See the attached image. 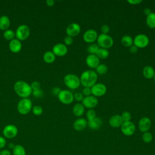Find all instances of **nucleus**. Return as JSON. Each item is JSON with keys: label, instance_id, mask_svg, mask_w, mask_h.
Here are the masks:
<instances>
[{"label": "nucleus", "instance_id": "nucleus-43", "mask_svg": "<svg viewBox=\"0 0 155 155\" xmlns=\"http://www.w3.org/2000/svg\"><path fill=\"white\" fill-rule=\"evenodd\" d=\"M129 50H130V51L132 54H135V53H136L137 52V51H138V48H137L136 45H134V44H133L131 46H130V47H129Z\"/></svg>", "mask_w": 155, "mask_h": 155}, {"label": "nucleus", "instance_id": "nucleus-9", "mask_svg": "<svg viewBox=\"0 0 155 155\" xmlns=\"http://www.w3.org/2000/svg\"><path fill=\"white\" fill-rule=\"evenodd\" d=\"M107 87L102 83H96L91 87V94L95 97H101L107 93Z\"/></svg>", "mask_w": 155, "mask_h": 155}, {"label": "nucleus", "instance_id": "nucleus-34", "mask_svg": "<svg viewBox=\"0 0 155 155\" xmlns=\"http://www.w3.org/2000/svg\"><path fill=\"white\" fill-rule=\"evenodd\" d=\"M32 113L36 116H40L43 113V108L40 105H35L32 107Z\"/></svg>", "mask_w": 155, "mask_h": 155}, {"label": "nucleus", "instance_id": "nucleus-7", "mask_svg": "<svg viewBox=\"0 0 155 155\" xmlns=\"http://www.w3.org/2000/svg\"><path fill=\"white\" fill-rule=\"evenodd\" d=\"M58 100L62 104L68 105L74 101V96L72 92L68 90H61L58 95Z\"/></svg>", "mask_w": 155, "mask_h": 155}, {"label": "nucleus", "instance_id": "nucleus-18", "mask_svg": "<svg viewBox=\"0 0 155 155\" xmlns=\"http://www.w3.org/2000/svg\"><path fill=\"white\" fill-rule=\"evenodd\" d=\"M87 124L88 122L85 119L80 117L74 120L73 124V127L76 131H81L84 130L86 128Z\"/></svg>", "mask_w": 155, "mask_h": 155}, {"label": "nucleus", "instance_id": "nucleus-21", "mask_svg": "<svg viewBox=\"0 0 155 155\" xmlns=\"http://www.w3.org/2000/svg\"><path fill=\"white\" fill-rule=\"evenodd\" d=\"M102 124V119L99 117H96L93 119L88 121L87 125L89 127V128L91 130H96L99 129Z\"/></svg>", "mask_w": 155, "mask_h": 155}, {"label": "nucleus", "instance_id": "nucleus-48", "mask_svg": "<svg viewBox=\"0 0 155 155\" xmlns=\"http://www.w3.org/2000/svg\"><path fill=\"white\" fill-rule=\"evenodd\" d=\"M46 4L48 7H53L54 5V1L53 0H47Z\"/></svg>", "mask_w": 155, "mask_h": 155}, {"label": "nucleus", "instance_id": "nucleus-49", "mask_svg": "<svg viewBox=\"0 0 155 155\" xmlns=\"http://www.w3.org/2000/svg\"><path fill=\"white\" fill-rule=\"evenodd\" d=\"M151 12H152L151 11V9H150V8L147 7V8H145L143 9V13H144V14H145L146 16L150 14Z\"/></svg>", "mask_w": 155, "mask_h": 155}, {"label": "nucleus", "instance_id": "nucleus-47", "mask_svg": "<svg viewBox=\"0 0 155 155\" xmlns=\"http://www.w3.org/2000/svg\"><path fill=\"white\" fill-rule=\"evenodd\" d=\"M0 155H11V152L8 150H3L0 151Z\"/></svg>", "mask_w": 155, "mask_h": 155}, {"label": "nucleus", "instance_id": "nucleus-40", "mask_svg": "<svg viewBox=\"0 0 155 155\" xmlns=\"http://www.w3.org/2000/svg\"><path fill=\"white\" fill-rule=\"evenodd\" d=\"M30 87L31 88L32 91L34 90H39L40 89L41 87V84L38 81H33L31 82V84H30Z\"/></svg>", "mask_w": 155, "mask_h": 155}, {"label": "nucleus", "instance_id": "nucleus-23", "mask_svg": "<svg viewBox=\"0 0 155 155\" xmlns=\"http://www.w3.org/2000/svg\"><path fill=\"white\" fill-rule=\"evenodd\" d=\"M143 76L147 79H153L155 73V70L153 67L150 65H146L142 70Z\"/></svg>", "mask_w": 155, "mask_h": 155}, {"label": "nucleus", "instance_id": "nucleus-36", "mask_svg": "<svg viewBox=\"0 0 155 155\" xmlns=\"http://www.w3.org/2000/svg\"><path fill=\"white\" fill-rule=\"evenodd\" d=\"M122 119L123 120V122H128V121H131V114L129 111H124L121 115H120Z\"/></svg>", "mask_w": 155, "mask_h": 155}, {"label": "nucleus", "instance_id": "nucleus-6", "mask_svg": "<svg viewBox=\"0 0 155 155\" xmlns=\"http://www.w3.org/2000/svg\"><path fill=\"white\" fill-rule=\"evenodd\" d=\"M30 34V30L28 25L25 24H22L18 27L15 31V37L17 39L24 41L27 39Z\"/></svg>", "mask_w": 155, "mask_h": 155}, {"label": "nucleus", "instance_id": "nucleus-25", "mask_svg": "<svg viewBox=\"0 0 155 155\" xmlns=\"http://www.w3.org/2000/svg\"><path fill=\"white\" fill-rule=\"evenodd\" d=\"M56 59V56L51 51H47L43 54V60L47 64H52Z\"/></svg>", "mask_w": 155, "mask_h": 155}, {"label": "nucleus", "instance_id": "nucleus-8", "mask_svg": "<svg viewBox=\"0 0 155 155\" xmlns=\"http://www.w3.org/2000/svg\"><path fill=\"white\" fill-rule=\"evenodd\" d=\"M149 38L145 34H138L133 39V44L138 48L146 47L149 44Z\"/></svg>", "mask_w": 155, "mask_h": 155}, {"label": "nucleus", "instance_id": "nucleus-39", "mask_svg": "<svg viewBox=\"0 0 155 155\" xmlns=\"http://www.w3.org/2000/svg\"><path fill=\"white\" fill-rule=\"evenodd\" d=\"M35 97L39 98V97H42L44 95V92L41 89H39V90H34L32 91V93H31Z\"/></svg>", "mask_w": 155, "mask_h": 155}, {"label": "nucleus", "instance_id": "nucleus-5", "mask_svg": "<svg viewBox=\"0 0 155 155\" xmlns=\"http://www.w3.org/2000/svg\"><path fill=\"white\" fill-rule=\"evenodd\" d=\"M32 102L28 98H22L18 104V111L23 115L27 114L32 109Z\"/></svg>", "mask_w": 155, "mask_h": 155}, {"label": "nucleus", "instance_id": "nucleus-31", "mask_svg": "<svg viewBox=\"0 0 155 155\" xmlns=\"http://www.w3.org/2000/svg\"><path fill=\"white\" fill-rule=\"evenodd\" d=\"M3 37L5 39L8 41H12V39H15V32H14L12 30L8 29L5 31H4L3 33Z\"/></svg>", "mask_w": 155, "mask_h": 155}, {"label": "nucleus", "instance_id": "nucleus-35", "mask_svg": "<svg viewBox=\"0 0 155 155\" xmlns=\"http://www.w3.org/2000/svg\"><path fill=\"white\" fill-rule=\"evenodd\" d=\"M86 117L88 121L91 120L96 117V111L93 109H89L86 113Z\"/></svg>", "mask_w": 155, "mask_h": 155}, {"label": "nucleus", "instance_id": "nucleus-15", "mask_svg": "<svg viewBox=\"0 0 155 155\" xmlns=\"http://www.w3.org/2000/svg\"><path fill=\"white\" fill-rule=\"evenodd\" d=\"M52 52L54 54L55 56L62 57L67 53L68 48L64 44L58 43L53 47Z\"/></svg>", "mask_w": 155, "mask_h": 155}, {"label": "nucleus", "instance_id": "nucleus-19", "mask_svg": "<svg viewBox=\"0 0 155 155\" xmlns=\"http://www.w3.org/2000/svg\"><path fill=\"white\" fill-rule=\"evenodd\" d=\"M123 122H124L122 119L120 115L119 114H114L111 116L108 120L110 125L113 128L120 127Z\"/></svg>", "mask_w": 155, "mask_h": 155}, {"label": "nucleus", "instance_id": "nucleus-51", "mask_svg": "<svg viewBox=\"0 0 155 155\" xmlns=\"http://www.w3.org/2000/svg\"><path fill=\"white\" fill-rule=\"evenodd\" d=\"M153 79H154V82H155V73H154V77H153Z\"/></svg>", "mask_w": 155, "mask_h": 155}, {"label": "nucleus", "instance_id": "nucleus-37", "mask_svg": "<svg viewBox=\"0 0 155 155\" xmlns=\"http://www.w3.org/2000/svg\"><path fill=\"white\" fill-rule=\"evenodd\" d=\"M74 96V100L76 101L80 102H82L84 98V96L82 93V92H76L74 94H73Z\"/></svg>", "mask_w": 155, "mask_h": 155}, {"label": "nucleus", "instance_id": "nucleus-4", "mask_svg": "<svg viewBox=\"0 0 155 155\" xmlns=\"http://www.w3.org/2000/svg\"><path fill=\"white\" fill-rule=\"evenodd\" d=\"M96 41L97 44L100 48L105 49L111 48L114 44V40L111 36L108 35H104L102 33L98 35Z\"/></svg>", "mask_w": 155, "mask_h": 155}, {"label": "nucleus", "instance_id": "nucleus-11", "mask_svg": "<svg viewBox=\"0 0 155 155\" xmlns=\"http://www.w3.org/2000/svg\"><path fill=\"white\" fill-rule=\"evenodd\" d=\"M18 133V128L13 124L6 125L2 130L3 135L7 139H12L16 136Z\"/></svg>", "mask_w": 155, "mask_h": 155}, {"label": "nucleus", "instance_id": "nucleus-3", "mask_svg": "<svg viewBox=\"0 0 155 155\" xmlns=\"http://www.w3.org/2000/svg\"><path fill=\"white\" fill-rule=\"evenodd\" d=\"M64 84L69 88L74 90L78 88L81 85L79 78L72 73L66 74L64 78Z\"/></svg>", "mask_w": 155, "mask_h": 155}, {"label": "nucleus", "instance_id": "nucleus-42", "mask_svg": "<svg viewBox=\"0 0 155 155\" xmlns=\"http://www.w3.org/2000/svg\"><path fill=\"white\" fill-rule=\"evenodd\" d=\"M82 93L85 96H88L91 94V88L89 87H84V88L82 90Z\"/></svg>", "mask_w": 155, "mask_h": 155}, {"label": "nucleus", "instance_id": "nucleus-13", "mask_svg": "<svg viewBox=\"0 0 155 155\" xmlns=\"http://www.w3.org/2000/svg\"><path fill=\"white\" fill-rule=\"evenodd\" d=\"M82 104L84 107L89 109H93L98 104V99L96 97L90 95L88 96L84 97L83 101H82Z\"/></svg>", "mask_w": 155, "mask_h": 155}, {"label": "nucleus", "instance_id": "nucleus-50", "mask_svg": "<svg viewBox=\"0 0 155 155\" xmlns=\"http://www.w3.org/2000/svg\"><path fill=\"white\" fill-rule=\"evenodd\" d=\"M15 147V145L13 143H9V147H10V148H12V149H13V148Z\"/></svg>", "mask_w": 155, "mask_h": 155}, {"label": "nucleus", "instance_id": "nucleus-20", "mask_svg": "<svg viewBox=\"0 0 155 155\" xmlns=\"http://www.w3.org/2000/svg\"><path fill=\"white\" fill-rule=\"evenodd\" d=\"M8 47L10 50L14 53H17L19 52L22 48V44L21 42L16 39H13L10 41L8 44Z\"/></svg>", "mask_w": 155, "mask_h": 155}, {"label": "nucleus", "instance_id": "nucleus-16", "mask_svg": "<svg viewBox=\"0 0 155 155\" xmlns=\"http://www.w3.org/2000/svg\"><path fill=\"white\" fill-rule=\"evenodd\" d=\"M151 127V120L148 117H142L138 123V127L139 130L142 132L145 133L148 131Z\"/></svg>", "mask_w": 155, "mask_h": 155}, {"label": "nucleus", "instance_id": "nucleus-26", "mask_svg": "<svg viewBox=\"0 0 155 155\" xmlns=\"http://www.w3.org/2000/svg\"><path fill=\"white\" fill-rule=\"evenodd\" d=\"M146 24L150 28H155V13L151 12L147 16Z\"/></svg>", "mask_w": 155, "mask_h": 155}, {"label": "nucleus", "instance_id": "nucleus-24", "mask_svg": "<svg viewBox=\"0 0 155 155\" xmlns=\"http://www.w3.org/2000/svg\"><path fill=\"white\" fill-rule=\"evenodd\" d=\"M10 25V21L7 16L3 15L0 17V30L5 31Z\"/></svg>", "mask_w": 155, "mask_h": 155}, {"label": "nucleus", "instance_id": "nucleus-2", "mask_svg": "<svg viewBox=\"0 0 155 155\" xmlns=\"http://www.w3.org/2000/svg\"><path fill=\"white\" fill-rule=\"evenodd\" d=\"M15 93L22 98H28L32 93V90L27 82L24 81H18L14 85Z\"/></svg>", "mask_w": 155, "mask_h": 155}, {"label": "nucleus", "instance_id": "nucleus-28", "mask_svg": "<svg viewBox=\"0 0 155 155\" xmlns=\"http://www.w3.org/2000/svg\"><path fill=\"white\" fill-rule=\"evenodd\" d=\"M13 155H26L24 147L21 145H15L12 149Z\"/></svg>", "mask_w": 155, "mask_h": 155}, {"label": "nucleus", "instance_id": "nucleus-22", "mask_svg": "<svg viewBox=\"0 0 155 155\" xmlns=\"http://www.w3.org/2000/svg\"><path fill=\"white\" fill-rule=\"evenodd\" d=\"M73 113L76 117L82 116L85 112V107L82 103L78 102L75 104L73 107Z\"/></svg>", "mask_w": 155, "mask_h": 155}, {"label": "nucleus", "instance_id": "nucleus-1", "mask_svg": "<svg viewBox=\"0 0 155 155\" xmlns=\"http://www.w3.org/2000/svg\"><path fill=\"white\" fill-rule=\"evenodd\" d=\"M81 84L84 87L91 88L97 81V74L92 70H87L83 71L79 78Z\"/></svg>", "mask_w": 155, "mask_h": 155}, {"label": "nucleus", "instance_id": "nucleus-41", "mask_svg": "<svg viewBox=\"0 0 155 155\" xmlns=\"http://www.w3.org/2000/svg\"><path fill=\"white\" fill-rule=\"evenodd\" d=\"M101 31L102 34L108 35V33L110 31V27L108 25L104 24V25H102V27L101 28Z\"/></svg>", "mask_w": 155, "mask_h": 155}, {"label": "nucleus", "instance_id": "nucleus-33", "mask_svg": "<svg viewBox=\"0 0 155 155\" xmlns=\"http://www.w3.org/2000/svg\"><path fill=\"white\" fill-rule=\"evenodd\" d=\"M142 137L143 141L147 143H150L153 140V135L149 131L143 133Z\"/></svg>", "mask_w": 155, "mask_h": 155}, {"label": "nucleus", "instance_id": "nucleus-10", "mask_svg": "<svg viewBox=\"0 0 155 155\" xmlns=\"http://www.w3.org/2000/svg\"><path fill=\"white\" fill-rule=\"evenodd\" d=\"M122 133L127 136H132L136 131V126L131 121L124 122L120 127Z\"/></svg>", "mask_w": 155, "mask_h": 155}, {"label": "nucleus", "instance_id": "nucleus-46", "mask_svg": "<svg viewBox=\"0 0 155 155\" xmlns=\"http://www.w3.org/2000/svg\"><path fill=\"white\" fill-rule=\"evenodd\" d=\"M61 89L59 88V87H54L52 89V93L54 94V95H56L58 96V94L59 93V92L61 91Z\"/></svg>", "mask_w": 155, "mask_h": 155}, {"label": "nucleus", "instance_id": "nucleus-45", "mask_svg": "<svg viewBox=\"0 0 155 155\" xmlns=\"http://www.w3.org/2000/svg\"><path fill=\"white\" fill-rule=\"evenodd\" d=\"M142 2V0H127V2L131 5H137Z\"/></svg>", "mask_w": 155, "mask_h": 155}, {"label": "nucleus", "instance_id": "nucleus-38", "mask_svg": "<svg viewBox=\"0 0 155 155\" xmlns=\"http://www.w3.org/2000/svg\"><path fill=\"white\" fill-rule=\"evenodd\" d=\"M73 43V39L72 37L69 36H66L64 39V44L67 46V45H71Z\"/></svg>", "mask_w": 155, "mask_h": 155}, {"label": "nucleus", "instance_id": "nucleus-30", "mask_svg": "<svg viewBox=\"0 0 155 155\" xmlns=\"http://www.w3.org/2000/svg\"><path fill=\"white\" fill-rule=\"evenodd\" d=\"M99 48L100 47H99V45L94 42L88 45L87 48V51L89 53V54H96Z\"/></svg>", "mask_w": 155, "mask_h": 155}, {"label": "nucleus", "instance_id": "nucleus-17", "mask_svg": "<svg viewBox=\"0 0 155 155\" xmlns=\"http://www.w3.org/2000/svg\"><path fill=\"white\" fill-rule=\"evenodd\" d=\"M85 63L88 67L95 69L100 64V59L96 54H88L85 58Z\"/></svg>", "mask_w": 155, "mask_h": 155}, {"label": "nucleus", "instance_id": "nucleus-29", "mask_svg": "<svg viewBox=\"0 0 155 155\" xmlns=\"http://www.w3.org/2000/svg\"><path fill=\"white\" fill-rule=\"evenodd\" d=\"M96 55L99 58V59H105L109 56V51L108 49L100 48L97 51Z\"/></svg>", "mask_w": 155, "mask_h": 155}, {"label": "nucleus", "instance_id": "nucleus-14", "mask_svg": "<svg viewBox=\"0 0 155 155\" xmlns=\"http://www.w3.org/2000/svg\"><path fill=\"white\" fill-rule=\"evenodd\" d=\"M81 26L79 24L76 22H73L70 24L65 30L67 36L71 37H74L78 36L81 32Z\"/></svg>", "mask_w": 155, "mask_h": 155}, {"label": "nucleus", "instance_id": "nucleus-27", "mask_svg": "<svg viewBox=\"0 0 155 155\" xmlns=\"http://www.w3.org/2000/svg\"><path fill=\"white\" fill-rule=\"evenodd\" d=\"M121 44L126 47H130L133 44V38L129 35H124L121 38Z\"/></svg>", "mask_w": 155, "mask_h": 155}, {"label": "nucleus", "instance_id": "nucleus-44", "mask_svg": "<svg viewBox=\"0 0 155 155\" xmlns=\"http://www.w3.org/2000/svg\"><path fill=\"white\" fill-rule=\"evenodd\" d=\"M6 145V140L5 139L2 137L0 136V149L3 148Z\"/></svg>", "mask_w": 155, "mask_h": 155}, {"label": "nucleus", "instance_id": "nucleus-12", "mask_svg": "<svg viewBox=\"0 0 155 155\" xmlns=\"http://www.w3.org/2000/svg\"><path fill=\"white\" fill-rule=\"evenodd\" d=\"M98 35L97 31L94 29H88L86 30L82 36V39L84 41L87 43L92 44L94 43L97 38Z\"/></svg>", "mask_w": 155, "mask_h": 155}, {"label": "nucleus", "instance_id": "nucleus-32", "mask_svg": "<svg viewBox=\"0 0 155 155\" xmlns=\"http://www.w3.org/2000/svg\"><path fill=\"white\" fill-rule=\"evenodd\" d=\"M96 72L99 74H104L108 71V67L104 64H100L96 68Z\"/></svg>", "mask_w": 155, "mask_h": 155}]
</instances>
